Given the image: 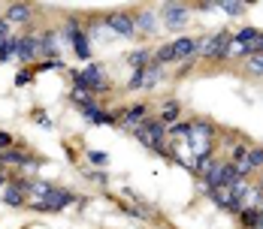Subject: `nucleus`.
I'll return each instance as SVG.
<instances>
[{"mask_svg": "<svg viewBox=\"0 0 263 229\" xmlns=\"http://www.w3.org/2000/svg\"><path fill=\"white\" fill-rule=\"evenodd\" d=\"M251 181H254V184H257V187H260V190H263V169H260V172H257V175H254V178H251Z\"/></svg>", "mask_w": 263, "mask_h": 229, "instance_id": "nucleus-35", "label": "nucleus"}, {"mask_svg": "<svg viewBox=\"0 0 263 229\" xmlns=\"http://www.w3.org/2000/svg\"><path fill=\"white\" fill-rule=\"evenodd\" d=\"M115 115H118V121H121L124 130H133L148 118V106H145V102H133V106H124L121 112H115Z\"/></svg>", "mask_w": 263, "mask_h": 229, "instance_id": "nucleus-14", "label": "nucleus"}, {"mask_svg": "<svg viewBox=\"0 0 263 229\" xmlns=\"http://www.w3.org/2000/svg\"><path fill=\"white\" fill-rule=\"evenodd\" d=\"M82 118H85L88 124H94V127H118V115H115V112H106L100 106L82 109Z\"/></svg>", "mask_w": 263, "mask_h": 229, "instance_id": "nucleus-16", "label": "nucleus"}, {"mask_svg": "<svg viewBox=\"0 0 263 229\" xmlns=\"http://www.w3.org/2000/svg\"><path fill=\"white\" fill-rule=\"evenodd\" d=\"M257 36H260V30H257V27H251V25L239 27L236 33H233V39H236V43H242V46H251Z\"/></svg>", "mask_w": 263, "mask_h": 229, "instance_id": "nucleus-25", "label": "nucleus"}, {"mask_svg": "<svg viewBox=\"0 0 263 229\" xmlns=\"http://www.w3.org/2000/svg\"><path fill=\"white\" fill-rule=\"evenodd\" d=\"M67 49L70 46L64 43V36H61L58 27H46L40 33V60H61V54Z\"/></svg>", "mask_w": 263, "mask_h": 229, "instance_id": "nucleus-8", "label": "nucleus"}, {"mask_svg": "<svg viewBox=\"0 0 263 229\" xmlns=\"http://www.w3.org/2000/svg\"><path fill=\"white\" fill-rule=\"evenodd\" d=\"M85 157H88V163L91 166H109V154H103V151H85Z\"/></svg>", "mask_w": 263, "mask_h": 229, "instance_id": "nucleus-26", "label": "nucleus"}, {"mask_svg": "<svg viewBox=\"0 0 263 229\" xmlns=\"http://www.w3.org/2000/svg\"><path fill=\"white\" fill-rule=\"evenodd\" d=\"M33 15H36V9H33L30 3H9V6L3 9V18H6L12 27L33 25Z\"/></svg>", "mask_w": 263, "mask_h": 229, "instance_id": "nucleus-13", "label": "nucleus"}, {"mask_svg": "<svg viewBox=\"0 0 263 229\" xmlns=\"http://www.w3.org/2000/svg\"><path fill=\"white\" fill-rule=\"evenodd\" d=\"M76 202V193L73 190H67V187H52V193L43 199V202H30L27 208H33V211H40V214H54V211H64L67 205Z\"/></svg>", "mask_w": 263, "mask_h": 229, "instance_id": "nucleus-7", "label": "nucleus"}, {"mask_svg": "<svg viewBox=\"0 0 263 229\" xmlns=\"http://www.w3.org/2000/svg\"><path fill=\"white\" fill-rule=\"evenodd\" d=\"M245 163H248L251 172L257 175V172L263 169V145H251V148H248V157H245Z\"/></svg>", "mask_w": 263, "mask_h": 229, "instance_id": "nucleus-23", "label": "nucleus"}, {"mask_svg": "<svg viewBox=\"0 0 263 229\" xmlns=\"http://www.w3.org/2000/svg\"><path fill=\"white\" fill-rule=\"evenodd\" d=\"M64 64L61 60H40L36 67H33V73H46V70H61Z\"/></svg>", "mask_w": 263, "mask_h": 229, "instance_id": "nucleus-30", "label": "nucleus"}, {"mask_svg": "<svg viewBox=\"0 0 263 229\" xmlns=\"http://www.w3.org/2000/svg\"><path fill=\"white\" fill-rule=\"evenodd\" d=\"M70 49H73V54H76L79 60H91V57H94V43L88 39V33H85V30L76 33V36L70 39Z\"/></svg>", "mask_w": 263, "mask_h": 229, "instance_id": "nucleus-18", "label": "nucleus"}, {"mask_svg": "<svg viewBox=\"0 0 263 229\" xmlns=\"http://www.w3.org/2000/svg\"><path fill=\"white\" fill-rule=\"evenodd\" d=\"M166 78V70L152 64L145 70H130V78H127V91H155L160 81Z\"/></svg>", "mask_w": 263, "mask_h": 229, "instance_id": "nucleus-6", "label": "nucleus"}, {"mask_svg": "<svg viewBox=\"0 0 263 229\" xmlns=\"http://www.w3.org/2000/svg\"><path fill=\"white\" fill-rule=\"evenodd\" d=\"M206 196H209L212 205H218L221 211H227V214H239V202L236 196L230 193V187H218V190H203Z\"/></svg>", "mask_w": 263, "mask_h": 229, "instance_id": "nucleus-15", "label": "nucleus"}, {"mask_svg": "<svg viewBox=\"0 0 263 229\" xmlns=\"http://www.w3.org/2000/svg\"><path fill=\"white\" fill-rule=\"evenodd\" d=\"M182 118V102L179 100H166L163 106H160V115H158V121L163 124V127H170V124H176Z\"/></svg>", "mask_w": 263, "mask_h": 229, "instance_id": "nucleus-19", "label": "nucleus"}, {"mask_svg": "<svg viewBox=\"0 0 263 229\" xmlns=\"http://www.w3.org/2000/svg\"><path fill=\"white\" fill-rule=\"evenodd\" d=\"M194 67H197V60H184V64H179V73H176V76H179V78L191 76V70H194Z\"/></svg>", "mask_w": 263, "mask_h": 229, "instance_id": "nucleus-32", "label": "nucleus"}, {"mask_svg": "<svg viewBox=\"0 0 263 229\" xmlns=\"http://www.w3.org/2000/svg\"><path fill=\"white\" fill-rule=\"evenodd\" d=\"M187 136H191V118H179L176 124L166 127V139L170 142H184Z\"/></svg>", "mask_w": 263, "mask_h": 229, "instance_id": "nucleus-20", "label": "nucleus"}, {"mask_svg": "<svg viewBox=\"0 0 263 229\" xmlns=\"http://www.w3.org/2000/svg\"><path fill=\"white\" fill-rule=\"evenodd\" d=\"M82 78H85L88 94H94V97H103V94L112 91V81H109V76H106L103 64H91V67H85V70H82Z\"/></svg>", "mask_w": 263, "mask_h": 229, "instance_id": "nucleus-9", "label": "nucleus"}, {"mask_svg": "<svg viewBox=\"0 0 263 229\" xmlns=\"http://www.w3.org/2000/svg\"><path fill=\"white\" fill-rule=\"evenodd\" d=\"M242 73L248 78H263V54H251V57H245L242 64Z\"/></svg>", "mask_w": 263, "mask_h": 229, "instance_id": "nucleus-22", "label": "nucleus"}, {"mask_svg": "<svg viewBox=\"0 0 263 229\" xmlns=\"http://www.w3.org/2000/svg\"><path fill=\"white\" fill-rule=\"evenodd\" d=\"M9 178H12V172H9V169H3V166H0V190H3V187H6V184H9Z\"/></svg>", "mask_w": 263, "mask_h": 229, "instance_id": "nucleus-34", "label": "nucleus"}, {"mask_svg": "<svg viewBox=\"0 0 263 229\" xmlns=\"http://www.w3.org/2000/svg\"><path fill=\"white\" fill-rule=\"evenodd\" d=\"M251 54H263V30H260V36L251 43Z\"/></svg>", "mask_w": 263, "mask_h": 229, "instance_id": "nucleus-33", "label": "nucleus"}, {"mask_svg": "<svg viewBox=\"0 0 263 229\" xmlns=\"http://www.w3.org/2000/svg\"><path fill=\"white\" fill-rule=\"evenodd\" d=\"M33 81V70H22V73H15V88H25V85H30Z\"/></svg>", "mask_w": 263, "mask_h": 229, "instance_id": "nucleus-29", "label": "nucleus"}, {"mask_svg": "<svg viewBox=\"0 0 263 229\" xmlns=\"http://www.w3.org/2000/svg\"><path fill=\"white\" fill-rule=\"evenodd\" d=\"M130 15H133L136 36H142V39H152V36H158L160 30H163L160 18H158V9H152V6H133Z\"/></svg>", "mask_w": 263, "mask_h": 229, "instance_id": "nucleus-5", "label": "nucleus"}, {"mask_svg": "<svg viewBox=\"0 0 263 229\" xmlns=\"http://www.w3.org/2000/svg\"><path fill=\"white\" fill-rule=\"evenodd\" d=\"M215 9L218 12H227L230 18H242L248 12V3H239V0H215Z\"/></svg>", "mask_w": 263, "mask_h": 229, "instance_id": "nucleus-21", "label": "nucleus"}, {"mask_svg": "<svg viewBox=\"0 0 263 229\" xmlns=\"http://www.w3.org/2000/svg\"><path fill=\"white\" fill-rule=\"evenodd\" d=\"M15 60H22L25 67H30V64H40V36H36V33H30V30H25V33L18 36V49H15Z\"/></svg>", "mask_w": 263, "mask_h": 229, "instance_id": "nucleus-11", "label": "nucleus"}, {"mask_svg": "<svg viewBox=\"0 0 263 229\" xmlns=\"http://www.w3.org/2000/svg\"><path fill=\"white\" fill-rule=\"evenodd\" d=\"M103 25L109 27V33L118 39H136V27H133V15L130 9H109L103 12Z\"/></svg>", "mask_w": 263, "mask_h": 229, "instance_id": "nucleus-4", "label": "nucleus"}, {"mask_svg": "<svg viewBox=\"0 0 263 229\" xmlns=\"http://www.w3.org/2000/svg\"><path fill=\"white\" fill-rule=\"evenodd\" d=\"M30 118H33L40 127L52 130V118H49V112H46V109H33V112H30Z\"/></svg>", "mask_w": 263, "mask_h": 229, "instance_id": "nucleus-27", "label": "nucleus"}, {"mask_svg": "<svg viewBox=\"0 0 263 229\" xmlns=\"http://www.w3.org/2000/svg\"><path fill=\"white\" fill-rule=\"evenodd\" d=\"M158 18H160L163 30L182 36L184 30H187V25H191V18H194V9L187 3H179V0H166V3L158 6Z\"/></svg>", "mask_w": 263, "mask_h": 229, "instance_id": "nucleus-2", "label": "nucleus"}, {"mask_svg": "<svg viewBox=\"0 0 263 229\" xmlns=\"http://www.w3.org/2000/svg\"><path fill=\"white\" fill-rule=\"evenodd\" d=\"M0 166L3 169H36L40 166V157H33L25 145H15V148L0 154Z\"/></svg>", "mask_w": 263, "mask_h": 229, "instance_id": "nucleus-10", "label": "nucleus"}, {"mask_svg": "<svg viewBox=\"0 0 263 229\" xmlns=\"http://www.w3.org/2000/svg\"><path fill=\"white\" fill-rule=\"evenodd\" d=\"M124 64L130 70H145L155 64V49H133L130 54H124Z\"/></svg>", "mask_w": 263, "mask_h": 229, "instance_id": "nucleus-17", "label": "nucleus"}, {"mask_svg": "<svg viewBox=\"0 0 263 229\" xmlns=\"http://www.w3.org/2000/svg\"><path fill=\"white\" fill-rule=\"evenodd\" d=\"M130 133H133V139H136L145 151H158L160 145H166V127L160 124L158 118H152V115H148L139 127H133Z\"/></svg>", "mask_w": 263, "mask_h": 229, "instance_id": "nucleus-3", "label": "nucleus"}, {"mask_svg": "<svg viewBox=\"0 0 263 229\" xmlns=\"http://www.w3.org/2000/svg\"><path fill=\"white\" fill-rule=\"evenodd\" d=\"M170 51H173V64H184V60H197V36H176L170 39Z\"/></svg>", "mask_w": 263, "mask_h": 229, "instance_id": "nucleus-12", "label": "nucleus"}, {"mask_svg": "<svg viewBox=\"0 0 263 229\" xmlns=\"http://www.w3.org/2000/svg\"><path fill=\"white\" fill-rule=\"evenodd\" d=\"M9 36H12V25L0 15V43H3V39H9Z\"/></svg>", "mask_w": 263, "mask_h": 229, "instance_id": "nucleus-31", "label": "nucleus"}, {"mask_svg": "<svg viewBox=\"0 0 263 229\" xmlns=\"http://www.w3.org/2000/svg\"><path fill=\"white\" fill-rule=\"evenodd\" d=\"M15 49H18V36L12 33L9 39H3V43H0V64L12 60V57H15Z\"/></svg>", "mask_w": 263, "mask_h": 229, "instance_id": "nucleus-24", "label": "nucleus"}, {"mask_svg": "<svg viewBox=\"0 0 263 229\" xmlns=\"http://www.w3.org/2000/svg\"><path fill=\"white\" fill-rule=\"evenodd\" d=\"M230 39H233V30L230 27H221V30H212V33L197 36V64H206V67L227 64Z\"/></svg>", "mask_w": 263, "mask_h": 229, "instance_id": "nucleus-1", "label": "nucleus"}, {"mask_svg": "<svg viewBox=\"0 0 263 229\" xmlns=\"http://www.w3.org/2000/svg\"><path fill=\"white\" fill-rule=\"evenodd\" d=\"M251 229H263V226H260V223H254V226H251Z\"/></svg>", "mask_w": 263, "mask_h": 229, "instance_id": "nucleus-36", "label": "nucleus"}, {"mask_svg": "<svg viewBox=\"0 0 263 229\" xmlns=\"http://www.w3.org/2000/svg\"><path fill=\"white\" fill-rule=\"evenodd\" d=\"M9 148H15V136H12V133H6V130H0V154L9 151Z\"/></svg>", "mask_w": 263, "mask_h": 229, "instance_id": "nucleus-28", "label": "nucleus"}]
</instances>
